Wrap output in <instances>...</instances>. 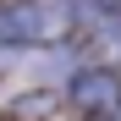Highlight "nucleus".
<instances>
[{
  "label": "nucleus",
  "mask_w": 121,
  "mask_h": 121,
  "mask_svg": "<svg viewBox=\"0 0 121 121\" xmlns=\"http://www.w3.org/2000/svg\"><path fill=\"white\" fill-rule=\"evenodd\" d=\"M72 105H77V116H88V121L121 116V77H116L110 66L77 72V77H72Z\"/></svg>",
  "instance_id": "nucleus-2"
},
{
  "label": "nucleus",
  "mask_w": 121,
  "mask_h": 121,
  "mask_svg": "<svg viewBox=\"0 0 121 121\" xmlns=\"http://www.w3.org/2000/svg\"><path fill=\"white\" fill-rule=\"evenodd\" d=\"M94 50L105 55V60H121V17H99V28H94Z\"/></svg>",
  "instance_id": "nucleus-3"
},
{
  "label": "nucleus",
  "mask_w": 121,
  "mask_h": 121,
  "mask_svg": "<svg viewBox=\"0 0 121 121\" xmlns=\"http://www.w3.org/2000/svg\"><path fill=\"white\" fill-rule=\"evenodd\" d=\"M72 28V0H17L0 6V44H50Z\"/></svg>",
  "instance_id": "nucleus-1"
}]
</instances>
